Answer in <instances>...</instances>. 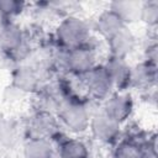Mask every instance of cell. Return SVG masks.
Instances as JSON below:
<instances>
[{"label":"cell","mask_w":158,"mask_h":158,"mask_svg":"<svg viewBox=\"0 0 158 158\" xmlns=\"http://www.w3.org/2000/svg\"><path fill=\"white\" fill-rule=\"evenodd\" d=\"M94 36L93 27L85 19L69 14L58 21L53 32V41L58 48L74 49L86 46Z\"/></svg>","instance_id":"6da1fadb"},{"label":"cell","mask_w":158,"mask_h":158,"mask_svg":"<svg viewBox=\"0 0 158 158\" xmlns=\"http://www.w3.org/2000/svg\"><path fill=\"white\" fill-rule=\"evenodd\" d=\"M91 114L86 98L75 95L59 106L56 116L60 128L72 135H81L89 130Z\"/></svg>","instance_id":"7a4b0ae2"},{"label":"cell","mask_w":158,"mask_h":158,"mask_svg":"<svg viewBox=\"0 0 158 158\" xmlns=\"http://www.w3.org/2000/svg\"><path fill=\"white\" fill-rule=\"evenodd\" d=\"M51 78V72L35 62L17 64L11 70V86L23 95L36 94Z\"/></svg>","instance_id":"3957f363"},{"label":"cell","mask_w":158,"mask_h":158,"mask_svg":"<svg viewBox=\"0 0 158 158\" xmlns=\"http://www.w3.org/2000/svg\"><path fill=\"white\" fill-rule=\"evenodd\" d=\"M98 37L94 36L91 41L83 47L74 49H65V62H64V75L80 79L89 70H91L98 62Z\"/></svg>","instance_id":"277c9868"},{"label":"cell","mask_w":158,"mask_h":158,"mask_svg":"<svg viewBox=\"0 0 158 158\" xmlns=\"http://www.w3.org/2000/svg\"><path fill=\"white\" fill-rule=\"evenodd\" d=\"M79 80L81 89L85 93V98L91 100L102 102L111 93L115 91L102 63L96 64Z\"/></svg>","instance_id":"5b68a950"},{"label":"cell","mask_w":158,"mask_h":158,"mask_svg":"<svg viewBox=\"0 0 158 158\" xmlns=\"http://www.w3.org/2000/svg\"><path fill=\"white\" fill-rule=\"evenodd\" d=\"M91 137L101 144H115L121 138L122 125L106 115L101 109L93 111L89 123Z\"/></svg>","instance_id":"8992f818"},{"label":"cell","mask_w":158,"mask_h":158,"mask_svg":"<svg viewBox=\"0 0 158 158\" xmlns=\"http://www.w3.org/2000/svg\"><path fill=\"white\" fill-rule=\"evenodd\" d=\"M57 116L52 112L35 110V112L28 117L25 125V135L27 138L36 139H52L60 131Z\"/></svg>","instance_id":"52a82bcc"},{"label":"cell","mask_w":158,"mask_h":158,"mask_svg":"<svg viewBox=\"0 0 158 158\" xmlns=\"http://www.w3.org/2000/svg\"><path fill=\"white\" fill-rule=\"evenodd\" d=\"M100 109L106 115H109L111 118L123 125L133 115L135 100H133L132 94L128 93V90L114 91L101 102Z\"/></svg>","instance_id":"ba28073f"},{"label":"cell","mask_w":158,"mask_h":158,"mask_svg":"<svg viewBox=\"0 0 158 158\" xmlns=\"http://www.w3.org/2000/svg\"><path fill=\"white\" fill-rule=\"evenodd\" d=\"M56 148L57 158H89L90 152L88 144L77 137L65 135L62 130L51 139Z\"/></svg>","instance_id":"9c48e42d"},{"label":"cell","mask_w":158,"mask_h":158,"mask_svg":"<svg viewBox=\"0 0 158 158\" xmlns=\"http://www.w3.org/2000/svg\"><path fill=\"white\" fill-rule=\"evenodd\" d=\"M102 65L111 80L115 91H125L130 89L131 64L127 59L107 56Z\"/></svg>","instance_id":"30bf717a"},{"label":"cell","mask_w":158,"mask_h":158,"mask_svg":"<svg viewBox=\"0 0 158 158\" xmlns=\"http://www.w3.org/2000/svg\"><path fill=\"white\" fill-rule=\"evenodd\" d=\"M106 46H107L109 56L128 60V57H131L137 49L138 40L135 32L131 30V27L126 26L114 37L106 41Z\"/></svg>","instance_id":"8fae6325"},{"label":"cell","mask_w":158,"mask_h":158,"mask_svg":"<svg viewBox=\"0 0 158 158\" xmlns=\"http://www.w3.org/2000/svg\"><path fill=\"white\" fill-rule=\"evenodd\" d=\"M91 27L94 35L106 42L123 27H126V25L114 11H111L110 9H105L95 17Z\"/></svg>","instance_id":"7c38bea8"},{"label":"cell","mask_w":158,"mask_h":158,"mask_svg":"<svg viewBox=\"0 0 158 158\" xmlns=\"http://www.w3.org/2000/svg\"><path fill=\"white\" fill-rule=\"evenodd\" d=\"M157 83V65L141 60L131 65L130 77V89L135 88L137 90H151Z\"/></svg>","instance_id":"4fadbf2b"},{"label":"cell","mask_w":158,"mask_h":158,"mask_svg":"<svg viewBox=\"0 0 158 158\" xmlns=\"http://www.w3.org/2000/svg\"><path fill=\"white\" fill-rule=\"evenodd\" d=\"M142 2L139 0H116L109 4L107 9L114 11L126 26L141 22Z\"/></svg>","instance_id":"5bb4252c"},{"label":"cell","mask_w":158,"mask_h":158,"mask_svg":"<svg viewBox=\"0 0 158 158\" xmlns=\"http://www.w3.org/2000/svg\"><path fill=\"white\" fill-rule=\"evenodd\" d=\"M23 158H57L56 148L49 139L27 138L22 146Z\"/></svg>","instance_id":"9a60e30c"},{"label":"cell","mask_w":158,"mask_h":158,"mask_svg":"<svg viewBox=\"0 0 158 158\" xmlns=\"http://www.w3.org/2000/svg\"><path fill=\"white\" fill-rule=\"evenodd\" d=\"M115 144L112 158H144L143 144L131 139L130 137L120 138Z\"/></svg>","instance_id":"2e32d148"},{"label":"cell","mask_w":158,"mask_h":158,"mask_svg":"<svg viewBox=\"0 0 158 158\" xmlns=\"http://www.w3.org/2000/svg\"><path fill=\"white\" fill-rule=\"evenodd\" d=\"M27 4L17 0H0V21H16Z\"/></svg>","instance_id":"e0dca14e"},{"label":"cell","mask_w":158,"mask_h":158,"mask_svg":"<svg viewBox=\"0 0 158 158\" xmlns=\"http://www.w3.org/2000/svg\"><path fill=\"white\" fill-rule=\"evenodd\" d=\"M16 139V126L6 117L0 116V148L11 147Z\"/></svg>","instance_id":"ac0fdd59"},{"label":"cell","mask_w":158,"mask_h":158,"mask_svg":"<svg viewBox=\"0 0 158 158\" xmlns=\"http://www.w3.org/2000/svg\"><path fill=\"white\" fill-rule=\"evenodd\" d=\"M141 22L147 25L148 27L154 28L158 23V1L148 0L142 2V14Z\"/></svg>","instance_id":"d6986e66"},{"label":"cell","mask_w":158,"mask_h":158,"mask_svg":"<svg viewBox=\"0 0 158 158\" xmlns=\"http://www.w3.org/2000/svg\"><path fill=\"white\" fill-rule=\"evenodd\" d=\"M157 48L158 47H157L156 40L149 41L144 46V48H143V59L142 60H146L147 63H151L153 65H157V57H158V54H157V51L158 49Z\"/></svg>","instance_id":"ffe728a7"}]
</instances>
